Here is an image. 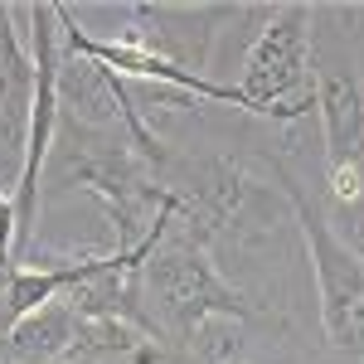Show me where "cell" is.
I'll return each mask as SVG.
<instances>
[{"mask_svg": "<svg viewBox=\"0 0 364 364\" xmlns=\"http://www.w3.org/2000/svg\"><path fill=\"white\" fill-rule=\"evenodd\" d=\"M141 301H146L156 331L170 345H185V336L195 326H204V321H214V316L243 321V326H252L262 316L257 296H248L243 287H233L214 267V257L199 243H190L175 224L166 228V238L156 243V252L141 262Z\"/></svg>", "mask_w": 364, "mask_h": 364, "instance_id": "obj_3", "label": "cell"}, {"mask_svg": "<svg viewBox=\"0 0 364 364\" xmlns=\"http://www.w3.org/2000/svg\"><path fill=\"white\" fill-rule=\"evenodd\" d=\"M243 112L267 122H301L316 112V5H277L243 54Z\"/></svg>", "mask_w": 364, "mask_h": 364, "instance_id": "obj_5", "label": "cell"}, {"mask_svg": "<svg viewBox=\"0 0 364 364\" xmlns=\"http://www.w3.org/2000/svg\"><path fill=\"white\" fill-rule=\"evenodd\" d=\"M166 190L175 195V228L209 252L214 267L228 252L238 262H248L252 248L277 238V190L228 156H199V161L175 156V166L166 170Z\"/></svg>", "mask_w": 364, "mask_h": 364, "instance_id": "obj_1", "label": "cell"}, {"mask_svg": "<svg viewBox=\"0 0 364 364\" xmlns=\"http://www.w3.org/2000/svg\"><path fill=\"white\" fill-rule=\"evenodd\" d=\"M272 180H277L282 199L291 209V224L301 233V248H306V267L316 277L321 331H326V340L336 350L364 360V262H360V252L331 228L321 199L291 175V166L282 156H272Z\"/></svg>", "mask_w": 364, "mask_h": 364, "instance_id": "obj_4", "label": "cell"}, {"mask_svg": "<svg viewBox=\"0 0 364 364\" xmlns=\"http://www.w3.org/2000/svg\"><path fill=\"white\" fill-rule=\"evenodd\" d=\"M248 5H166V0H136L122 5V29H112V44L141 49V54L175 63L185 73L209 78L214 39L224 34L228 20H238Z\"/></svg>", "mask_w": 364, "mask_h": 364, "instance_id": "obj_6", "label": "cell"}, {"mask_svg": "<svg viewBox=\"0 0 364 364\" xmlns=\"http://www.w3.org/2000/svg\"><path fill=\"white\" fill-rule=\"evenodd\" d=\"M78 340V311L63 296L0 331V364H63Z\"/></svg>", "mask_w": 364, "mask_h": 364, "instance_id": "obj_8", "label": "cell"}, {"mask_svg": "<svg viewBox=\"0 0 364 364\" xmlns=\"http://www.w3.org/2000/svg\"><path fill=\"white\" fill-rule=\"evenodd\" d=\"M15 233H20V219H15V180H0V277L20 267Z\"/></svg>", "mask_w": 364, "mask_h": 364, "instance_id": "obj_11", "label": "cell"}, {"mask_svg": "<svg viewBox=\"0 0 364 364\" xmlns=\"http://www.w3.org/2000/svg\"><path fill=\"white\" fill-rule=\"evenodd\" d=\"M180 355H185V364H248V326L214 316L185 336Z\"/></svg>", "mask_w": 364, "mask_h": 364, "instance_id": "obj_10", "label": "cell"}, {"mask_svg": "<svg viewBox=\"0 0 364 364\" xmlns=\"http://www.w3.org/2000/svg\"><path fill=\"white\" fill-rule=\"evenodd\" d=\"M44 185L58 190H87L102 199L107 224H112V252H132L136 243L151 238V228L175 219V195L166 180L132 151L127 136H102V132H78V127H58Z\"/></svg>", "mask_w": 364, "mask_h": 364, "instance_id": "obj_2", "label": "cell"}, {"mask_svg": "<svg viewBox=\"0 0 364 364\" xmlns=\"http://www.w3.org/2000/svg\"><path fill=\"white\" fill-rule=\"evenodd\" d=\"M15 20H20V5H0V136L20 151L29 127V102H34V58Z\"/></svg>", "mask_w": 364, "mask_h": 364, "instance_id": "obj_9", "label": "cell"}, {"mask_svg": "<svg viewBox=\"0 0 364 364\" xmlns=\"http://www.w3.org/2000/svg\"><path fill=\"white\" fill-rule=\"evenodd\" d=\"M316 117L326 146V195L340 209L364 204V83L316 49Z\"/></svg>", "mask_w": 364, "mask_h": 364, "instance_id": "obj_7", "label": "cell"}, {"mask_svg": "<svg viewBox=\"0 0 364 364\" xmlns=\"http://www.w3.org/2000/svg\"><path fill=\"white\" fill-rule=\"evenodd\" d=\"M360 15H364V5H360Z\"/></svg>", "mask_w": 364, "mask_h": 364, "instance_id": "obj_12", "label": "cell"}]
</instances>
